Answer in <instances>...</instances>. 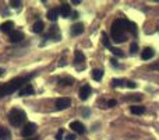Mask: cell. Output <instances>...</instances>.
I'll use <instances>...</instances> for the list:
<instances>
[{
	"label": "cell",
	"mask_w": 159,
	"mask_h": 140,
	"mask_svg": "<svg viewBox=\"0 0 159 140\" xmlns=\"http://www.w3.org/2000/svg\"><path fill=\"white\" fill-rule=\"evenodd\" d=\"M117 104V102L115 101V99H110V101H107V107L109 108H112V107H115V105Z\"/></svg>",
	"instance_id": "4dcf8cb0"
},
{
	"label": "cell",
	"mask_w": 159,
	"mask_h": 140,
	"mask_svg": "<svg viewBox=\"0 0 159 140\" xmlns=\"http://www.w3.org/2000/svg\"><path fill=\"white\" fill-rule=\"evenodd\" d=\"M71 105V99L67 98V97H63V98L56 99V108L57 109H67V108Z\"/></svg>",
	"instance_id": "8992f818"
},
{
	"label": "cell",
	"mask_w": 159,
	"mask_h": 140,
	"mask_svg": "<svg viewBox=\"0 0 159 140\" xmlns=\"http://www.w3.org/2000/svg\"><path fill=\"white\" fill-rule=\"evenodd\" d=\"M66 139L67 140H75V135H67Z\"/></svg>",
	"instance_id": "1f68e13d"
},
{
	"label": "cell",
	"mask_w": 159,
	"mask_h": 140,
	"mask_svg": "<svg viewBox=\"0 0 159 140\" xmlns=\"http://www.w3.org/2000/svg\"><path fill=\"white\" fill-rule=\"evenodd\" d=\"M59 14H60V11H59L57 8H52V10L48 11L46 17H48V20H50V21H56L57 17H59Z\"/></svg>",
	"instance_id": "2e32d148"
},
{
	"label": "cell",
	"mask_w": 159,
	"mask_h": 140,
	"mask_svg": "<svg viewBox=\"0 0 159 140\" xmlns=\"http://www.w3.org/2000/svg\"><path fill=\"white\" fill-rule=\"evenodd\" d=\"M130 52H131V55H135V53L138 52V45L137 44H131V45H130Z\"/></svg>",
	"instance_id": "4316f807"
},
{
	"label": "cell",
	"mask_w": 159,
	"mask_h": 140,
	"mask_svg": "<svg viewBox=\"0 0 159 140\" xmlns=\"http://www.w3.org/2000/svg\"><path fill=\"white\" fill-rule=\"evenodd\" d=\"M102 44H103V46L105 48H107V49H112V46H110V41H109V38H107V35L105 32H102Z\"/></svg>",
	"instance_id": "7402d4cb"
},
{
	"label": "cell",
	"mask_w": 159,
	"mask_h": 140,
	"mask_svg": "<svg viewBox=\"0 0 159 140\" xmlns=\"http://www.w3.org/2000/svg\"><path fill=\"white\" fill-rule=\"evenodd\" d=\"M126 85L129 88H135V87H137V84H135L134 81H126Z\"/></svg>",
	"instance_id": "83f0119b"
},
{
	"label": "cell",
	"mask_w": 159,
	"mask_h": 140,
	"mask_svg": "<svg viewBox=\"0 0 159 140\" xmlns=\"http://www.w3.org/2000/svg\"><path fill=\"white\" fill-rule=\"evenodd\" d=\"M35 130H36V125L35 123H27L24 126V129L21 130V136L22 138H31V136L35 133Z\"/></svg>",
	"instance_id": "5b68a950"
},
{
	"label": "cell",
	"mask_w": 159,
	"mask_h": 140,
	"mask_svg": "<svg viewBox=\"0 0 159 140\" xmlns=\"http://www.w3.org/2000/svg\"><path fill=\"white\" fill-rule=\"evenodd\" d=\"M123 22H124V27H126L127 31H130L133 35H137V25H135L134 22L129 21V20H124V18H123Z\"/></svg>",
	"instance_id": "5bb4252c"
},
{
	"label": "cell",
	"mask_w": 159,
	"mask_h": 140,
	"mask_svg": "<svg viewBox=\"0 0 159 140\" xmlns=\"http://www.w3.org/2000/svg\"><path fill=\"white\" fill-rule=\"evenodd\" d=\"M130 111H131V113H134V115H141V113L145 112V107H141V105H134V107L130 108Z\"/></svg>",
	"instance_id": "d6986e66"
},
{
	"label": "cell",
	"mask_w": 159,
	"mask_h": 140,
	"mask_svg": "<svg viewBox=\"0 0 159 140\" xmlns=\"http://www.w3.org/2000/svg\"><path fill=\"white\" fill-rule=\"evenodd\" d=\"M3 73H4V69H0V76H3Z\"/></svg>",
	"instance_id": "e575fe53"
},
{
	"label": "cell",
	"mask_w": 159,
	"mask_h": 140,
	"mask_svg": "<svg viewBox=\"0 0 159 140\" xmlns=\"http://www.w3.org/2000/svg\"><path fill=\"white\" fill-rule=\"evenodd\" d=\"M82 113H84V116H85V115H89V111L87 109V111H84V112H82Z\"/></svg>",
	"instance_id": "836d02e7"
},
{
	"label": "cell",
	"mask_w": 159,
	"mask_h": 140,
	"mask_svg": "<svg viewBox=\"0 0 159 140\" xmlns=\"http://www.w3.org/2000/svg\"><path fill=\"white\" fill-rule=\"evenodd\" d=\"M102 77H103V70L102 69H93L92 70V79L96 81H101Z\"/></svg>",
	"instance_id": "ffe728a7"
},
{
	"label": "cell",
	"mask_w": 159,
	"mask_h": 140,
	"mask_svg": "<svg viewBox=\"0 0 159 140\" xmlns=\"http://www.w3.org/2000/svg\"><path fill=\"white\" fill-rule=\"evenodd\" d=\"M27 140H39V138L38 136H35V138H28Z\"/></svg>",
	"instance_id": "d6a6232c"
},
{
	"label": "cell",
	"mask_w": 159,
	"mask_h": 140,
	"mask_svg": "<svg viewBox=\"0 0 159 140\" xmlns=\"http://www.w3.org/2000/svg\"><path fill=\"white\" fill-rule=\"evenodd\" d=\"M61 138H63V129H59L57 135H56V140H61Z\"/></svg>",
	"instance_id": "f1b7e54d"
},
{
	"label": "cell",
	"mask_w": 159,
	"mask_h": 140,
	"mask_svg": "<svg viewBox=\"0 0 159 140\" xmlns=\"http://www.w3.org/2000/svg\"><path fill=\"white\" fill-rule=\"evenodd\" d=\"M10 4H11V7H14V8H18L20 6H21V2H11Z\"/></svg>",
	"instance_id": "f546056e"
},
{
	"label": "cell",
	"mask_w": 159,
	"mask_h": 140,
	"mask_svg": "<svg viewBox=\"0 0 159 140\" xmlns=\"http://www.w3.org/2000/svg\"><path fill=\"white\" fill-rule=\"evenodd\" d=\"M31 94H34V87L31 84H25L24 87L18 91L20 97H27V95H31Z\"/></svg>",
	"instance_id": "7c38bea8"
},
{
	"label": "cell",
	"mask_w": 159,
	"mask_h": 140,
	"mask_svg": "<svg viewBox=\"0 0 159 140\" xmlns=\"http://www.w3.org/2000/svg\"><path fill=\"white\" fill-rule=\"evenodd\" d=\"M70 129H73V132L77 133V135H84V133H85L84 125H82L81 122H78V121L71 122V123H70Z\"/></svg>",
	"instance_id": "52a82bcc"
},
{
	"label": "cell",
	"mask_w": 159,
	"mask_h": 140,
	"mask_svg": "<svg viewBox=\"0 0 159 140\" xmlns=\"http://www.w3.org/2000/svg\"><path fill=\"white\" fill-rule=\"evenodd\" d=\"M25 121H27V115H25L24 111L18 109V108H13V109L8 112V122H10L13 126H16V128L21 126Z\"/></svg>",
	"instance_id": "3957f363"
},
{
	"label": "cell",
	"mask_w": 159,
	"mask_h": 140,
	"mask_svg": "<svg viewBox=\"0 0 159 140\" xmlns=\"http://www.w3.org/2000/svg\"><path fill=\"white\" fill-rule=\"evenodd\" d=\"M49 35L52 36V39H55V41H59V39H60V32H59V27L53 25V27L50 28Z\"/></svg>",
	"instance_id": "e0dca14e"
},
{
	"label": "cell",
	"mask_w": 159,
	"mask_h": 140,
	"mask_svg": "<svg viewBox=\"0 0 159 140\" xmlns=\"http://www.w3.org/2000/svg\"><path fill=\"white\" fill-rule=\"evenodd\" d=\"M22 39H24V34H22L21 31H13V32L10 34V42H13V44L21 42Z\"/></svg>",
	"instance_id": "8fae6325"
},
{
	"label": "cell",
	"mask_w": 159,
	"mask_h": 140,
	"mask_svg": "<svg viewBox=\"0 0 159 140\" xmlns=\"http://www.w3.org/2000/svg\"><path fill=\"white\" fill-rule=\"evenodd\" d=\"M59 11H60V16L63 17V18H69V16L71 14V7H70L69 3H61Z\"/></svg>",
	"instance_id": "ba28073f"
},
{
	"label": "cell",
	"mask_w": 159,
	"mask_h": 140,
	"mask_svg": "<svg viewBox=\"0 0 159 140\" xmlns=\"http://www.w3.org/2000/svg\"><path fill=\"white\" fill-rule=\"evenodd\" d=\"M7 139H10V132L0 126V140H7Z\"/></svg>",
	"instance_id": "44dd1931"
},
{
	"label": "cell",
	"mask_w": 159,
	"mask_h": 140,
	"mask_svg": "<svg viewBox=\"0 0 159 140\" xmlns=\"http://www.w3.org/2000/svg\"><path fill=\"white\" fill-rule=\"evenodd\" d=\"M74 65H77V69L81 70L85 66V55L81 51H75L74 53Z\"/></svg>",
	"instance_id": "277c9868"
},
{
	"label": "cell",
	"mask_w": 159,
	"mask_h": 140,
	"mask_svg": "<svg viewBox=\"0 0 159 140\" xmlns=\"http://www.w3.org/2000/svg\"><path fill=\"white\" fill-rule=\"evenodd\" d=\"M89 95H91V87L88 84L82 85V87L80 88V98H81L82 101H85Z\"/></svg>",
	"instance_id": "30bf717a"
},
{
	"label": "cell",
	"mask_w": 159,
	"mask_h": 140,
	"mask_svg": "<svg viewBox=\"0 0 159 140\" xmlns=\"http://www.w3.org/2000/svg\"><path fill=\"white\" fill-rule=\"evenodd\" d=\"M129 101H141L143 99V95H140V94H134V95H131V97H129Z\"/></svg>",
	"instance_id": "484cf974"
},
{
	"label": "cell",
	"mask_w": 159,
	"mask_h": 140,
	"mask_svg": "<svg viewBox=\"0 0 159 140\" xmlns=\"http://www.w3.org/2000/svg\"><path fill=\"white\" fill-rule=\"evenodd\" d=\"M13 28H14V22L13 21H6V22H3V24L0 25V30H2L4 34H8V35L13 32Z\"/></svg>",
	"instance_id": "4fadbf2b"
},
{
	"label": "cell",
	"mask_w": 159,
	"mask_h": 140,
	"mask_svg": "<svg viewBox=\"0 0 159 140\" xmlns=\"http://www.w3.org/2000/svg\"><path fill=\"white\" fill-rule=\"evenodd\" d=\"M110 51H112V53L113 55H116V56H120V58H123L124 56V52L121 49H119V48H112Z\"/></svg>",
	"instance_id": "cb8c5ba5"
},
{
	"label": "cell",
	"mask_w": 159,
	"mask_h": 140,
	"mask_svg": "<svg viewBox=\"0 0 159 140\" xmlns=\"http://www.w3.org/2000/svg\"><path fill=\"white\" fill-rule=\"evenodd\" d=\"M154 55H155V52H154V49H151V48H145V49L141 52V58H143L144 60H148V59H151Z\"/></svg>",
	"instance_id": "9a60e30c"
},
{
	"label": "cell",
	"mask_w": 159,
	"mask_h": 140,
	"mask_svg": "<svg viewBox=\"0 0 159 140\" xmlns=\"http://www.w3.org/2000/svg\"><path fill=\"white\" fill-rule=\"evenodd\" d=\"M32 31H34L35 34H41L42 31H43V22H42L41 20L35 21V24L32 25Z\"/></svg>",
	"instance_id": "ac0fdd59"
},
{
	"label": "cell",
	"mask_w": 159,
	"mask_h": 140,
	"mask_svg": "<svg viewBox=\"0 0 159 140\" xmlns=\"http://www.w3.org/2000/svg\"><path fill=\"white\" fill-rule=\"evenodd\" d=\"M60 83L61 85H71V84H74V80L71 79V77H67V79H63V80H60Z\"/></svg>",
	"instance_id": "603a6c76"
},
{
	"label": "cell",
	"mask_w": 159,
	"mask_h": 140,
	"mask_svg": "<svg viewBox=\"0 0 159 140\" xmlns=\"http://www.w3.org/2000/svg\"><path fill=\"white\" fill-rule=\"evenodd\" d=\"M82 32H84V24H82V22H77V24H74L71 27V31H70L71 36H78V35H81Z\"/></svg>",
	"instance_id": "9c48e42d"
},
{
	"label": "cell",
	"mask_w": 159,
	"mask_h": 140,
	"mask_svg": "<svg viewBox=\"0 0 159 140\" xmlns=\"http://www.w3.org/2000/svg\"><path fill=\"white\" fill-rule=\"evenodd\" d=\"M25 81H27V80H25L24 77H17V79L11 80L10 83H7V84H2L3 95H8V94H13V93H16V91H20L25 85Z\"/></svg>",
	"instance_id": "7a4b0ae2"
},
{
	"label": "cell",
	"mask_w": 159,
	"mask_h": 140,
	"mask_svg": "<svg viewBox=\"0 0 159 140\" xmlns=\"http://www.w3.org/2000/svg\"><path fill=\"white\" fill-rule=\"evenodd\" d=\"M123 83H126L124 80H121V79H115V80H112V85L113 87H121V85H124Z\"/></svg>",
	"instance_id": "d4e9b609"
},
{
	"label": "cell",
	"mask_w": 159,
	"mask_h": 140,
	"mask_svg": "<svg viewBox=\"0 0 159 140\" xmlns=\"http://www.w3.org/2000/svg\"><path fill=\"white\" fill-rule=\"evenodd\" d=\"M127 30L124 27V22H123V18H119V20H115L112 24V30H110V34H112V38L115 42H124L127 39V35H126Z\"/></svg>",
	"instance_id": "6da1fadb"
}]
</instances>
